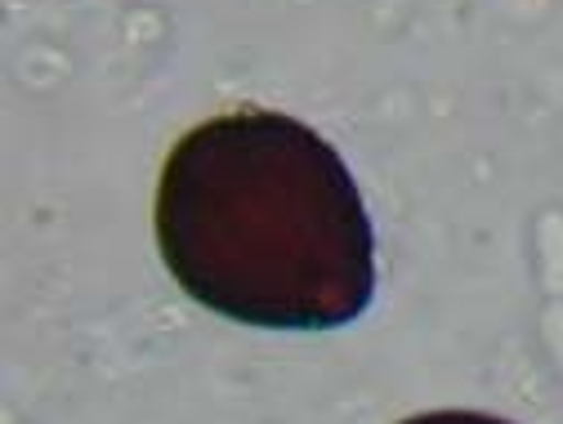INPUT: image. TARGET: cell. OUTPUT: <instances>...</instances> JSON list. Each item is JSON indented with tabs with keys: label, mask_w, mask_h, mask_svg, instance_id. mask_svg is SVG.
<instances>
[{
	"label": "cell",
	"mask_w": 563,
	"mask_h": 424,
	"mask_svg": "<svg viewBox=\"0 0 563 424\" xmlns=\"http://www.w3.org/2000/svg\"><path fill=\"white\" fill-rule=\"evenodd\" d=\"M157 246L197 304L246 326L331 331L376 291L354 175L282 112H229L179 138L157 183Z\"/></svg>",
	"instance_id": "obj_1"
},
{
	"label": "cell",
	"mask_w": 563,
	"mask_h": 424,
	"mask_svg": "<svg viewBox=\"0 0 563 424\" xmlns=\"http://www.w3.org/2000/svg\"><path fill=\"white\" fill-rule=\"evenodd\" d=\"M402 424H510V420L487 415V411H426V415H411Z\"/></svg>",
	"instance_id": "obj_2"
}]
</instances>
